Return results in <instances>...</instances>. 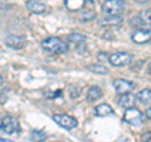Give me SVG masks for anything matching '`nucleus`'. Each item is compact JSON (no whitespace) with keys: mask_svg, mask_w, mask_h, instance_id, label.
Segmentation results:
<instances>
[{"mask_svg":"<svg viewBox=\"0 0 151 142\" xmlns=\"http://www.w3.org/2000/svg\"><path fill=\"white\" fill-rule=\"evenodd\" d=\"M42 47L48 53H55V54H63L68 52V45L65 44L60 38L57 37H49L42 42Z\"/></svg>","mask_w":151,"mask_h":142,"instance_id":"obj_1","label":"nucleus"},{"mask_svg":"<svg viewBox=\"0 0 151 142\" xmlns=\"http://www.w3.org/2000/svg\"><path fill=\"white\" fill-rule=\"evenodd\" d=\"M124 121L131 126L137 127L144 123V115H142V112L136 107L127 108L125 115H124Z\"/></svg>","mask_w":151,"mask_h":142,"instance_id":"obj_2","label":"nucleus"},{"mask_svg":"<svg viewBox=\"0 0 151 142\" xmlns=\"http://www.w3.org/2000/svg\"><path fill=\"white\" fill-rule=\"evenodd\" d=\"M125 9L124 0H106L102 5V10L107 15H120Z\"/></svg>","mask_w":151,"mask_h":142,"instance_id":"obj_3","label":"nucleus"},{"mask_svg":"<svg viewBox=\"0 0 151 142\" xmlns=\"http://www.w3.org/2000/svg\"><path fill=\"white\" fill-rule=\"evenodd\" d=\"M131 59H132V57L127 52H116V53H112L108 55V62L113 67H124V65H127L131 63Z\"/></svg>","mask_w":151,"mask_h":142,"instance_id":"obj_4","label":"nucleus"},{"mask_svg":"<svg viewBox=\"0 0 151 142\" xmlns=\"http://www.w3.org/2000/svg\"><path fill=\"white\" fill-rule=\"evenodd\" d=\"M1 130L6 135H15L20 132V125H19L17 118L12 116H6L1 120Z\"/></svg>","mask_w":151,"mask_h":142,"instance_id":"obj_5","label":"nucleus"},{"mask_svg":"<svg viewBox=\"0 0 151 142\" xmlns=\"http://www.w3.org/2000/svg\"><path fill=\"white\" fill-rule=\"evenodd\" d=\"M53 121L58 126L63 127V128H65V130H73L78 126L77 120H76L74 117L69 116V115H54Z\"/></svg>","mask_w":151,"mask_h":142,"instance_id":"obj_6","label":"nucleus"},{"mask_svg":"<svg viewBox=\"0 0 151 142\" xmlns=\"http://www.w3.org/2000/svg\"><path fill=\"white\" fill-rule=\"evenodd\" d=\"M113 87H115L117 93L125 94V93H130L131 91H134L136 88V84L127 79H116V80H113Z\"/></svg>","mask_w":151,"mask_h":142,"instance_id":"obj_7","label":"nucleus"},{"mask_svg":"<svg viewBox=\"0 0 151 142\" xmlns=\"http://www.w3.org/2000/svg\"><path fill=\"white\" fill-rule=\"evenodd\" d=\"M5 44L13 49H23L27 44V39L19 35H9L5 39Z\"/></svg>","mask_w":151,"mask_h":142,"instance_id":"obj_8","label":"nucleus"},{"mask_svg":"<svg viewBox=\"0 0 151 142\" xmlns=\"http://www.w3.org/2000/svg\"><path fill=\"white\" fill-rule=\"evenodd\" d=\"M131 39L136 44H145L150 42V30L147 29H139L134 32V34L131 35Z\"/></svg>","mask_w":151,"mask_h":142,"instance_id":"obj_9","label":"nucleus"},{"mask_svg":"<svg viewBox=\"0 0 151 142\" xmlns=\"http://www.w3.org/2000/svg\"><path fill=\"white\" fill-rule=\"evenodd\" d=\"M119 105L124 108H131V107H135L136 105V96L132 93H125V94H121V97L119 99Z\"/></svg>","mask_w":151,"mask_h":142,"instance_id":"obj_10","label":"nucleus"},{"mask_svg":"<svg viewBox=\"0 0 151 142\" xmlns=\"http://www.w3.org/2000/svg\"><path fill=\"white\" fill-rule=\"evenodd\" d=\"M27 8L28 10L32 11L33 14H43L47 10L45 4L40 3V1H35V0H30L27 3Z\"/></svg>","mask_w":151,"mask_h":142,"instance_id":"obj_11","label":"nucleus"},{"mask_svg":"<svg viewBox=\"0 0 151 142\" xmlns=\"http://www.w3.org/2000/svg\"><path fill=\"white\" fill-rule=\"evenodd\" d=\"M94 115L98 117H107L113 115V110L110 105L107 103H102V105H98L96 108H94Z\"/></svg>","mask_w":151,"mask_h":142,"instance_id":"obj_12","label":"nucleus"},{"mask_svg":"<svg viewBox=\"0 0 151 142\" xmlns=\"http://www.w3.org/2000/svg\"><path fill=\"white\" fill-rule=\"evenodd\" d=\"M64 5L70 11H77L86 5V0H64Z\"/></svg>","mask_w":151,"mask_h":142,"instance_id":"obj_13","label":"nucleus"},{"mask_svg":"<svg viewBox=\"0 0 151 142\" xmlns=\"http://www.w3.org/2000/svg\"><path fill=\"white\" fill-rule=\"evenodd\" d=\"M87 101L88 102H96L102 97V89L100 87H91L87 91Z\"/></svg>","mask_w":151,"mask_h":142,"instance_id":"obj_14","label":"nucleus"},{"mask_svg":"<svg viewBox=\"0 0 151 142\" xmlns=\"http://www.w3.org/2000/svg\"><path fill=\"white\" fill-rule=\"evenodd\" d=\"M121 23H122V18L120 15H108L107 18L101 20V25H103V27H116V25H120Z\"/></svg>","mask_w":151,"mask_h":142,"instance_id":"obj_15","label":"nucleus"},{"mask_svg":"<svg viewBox=\"0 0 151 142\" xmlns=\"http://www.w3.org/2000/svg\"><path fill=\"white\" fill-rule=\"evenodd\" d=\"M136 99L142 103V105H146V103H150V99H151V92L149 88H145L142 91H140L137 93V96H136Z\"/></svg>","mask_w":151,"mask_h":142,"instance_id":"obj_16","label":"nucleus"},{"mask_svg":"<svg viewBox=\"0 0 151 142\" xmlns=\"http://www.w3.org/2000/svg\"><path fill=\"white\" fill-rule=\"evenodd\" d=\"M68 40L70 42V43H73L76 45H78V44H82L86 42V37H84L83 34H79V33H72V34H69L68 35Z\"/></svg>","mask_w":151,"mask_h":142,"instance_id":"obj_17","label":"nucleus"},{"mask_svg":"<svg viewBox=\"0 0 151 142\" xmlns=\"http://www.w3.org/2000/svg\"><path fill=\"white\" fill-rule=\"evenodd\" d=\"M135 20L139 22V24L141 25H146V24H150V10H142L140 11V14L137 15V18Z\"/></svg>","mask_w":151,"mask_h":142,"instance_id":"obj_18","label":"nucleus"},{"mask_svg":"<svg viewBox=\"0 0 151 142\" xmlns=\"http://www.w3.org/2000/svg\"><path fill=\"white\" fill-rule=\"evenodd\" d=\"M87 69L96 74H107L108 73V69L102 64H91L87 67Z\"/></svg>","mask_w":151,"mask_h":142,"instance_id":"obj_19","label":"nucleus"},{"mask_svg":"<svg viewBox=\"0 0 151 142\" xmlns=\"http://www.w3.org/2000/svg\"><path fill=\"white\" fill-rule=\"evenodd\" d=\"M45 137H47V135L43 131H33L30 135V140L34 142H43L45 140Z\"/></svg>","mask_w":151,"mask_h":142,"instance_id":"obj_20","label":"nucleus"},{"mask_svg":"<svg viewBox=\"0 0 151 142\" xmlns=\"http://www.w3.org/2000/svg\"><path fill=\"white\" fill-rule=\"evenodd\" d=\"M93 19H96V13H94L93 10H86V11H83L81 14V20L83 23L91 22V20H93Z\"/></svg>","mask_w":151,"mask_h":142,"instance_id":"obj_21","label":"nucleus"},{"mask_svg":"<svg viewBox=\"0 0 151 142\" xmlns=\"http://www.w3.org/2000/svg\"><path fill=\"white\" fill-rule=\"evenodd\" d=\"M97 59H98V62H108V54L106 52H100L97 54Z\"/></svg>","mask_w":151,"mask_h":142,"instance_id":"obj_22","label":"nucleus"},{"mask_svg":"<svg viewBox=\"0 0 151 142\" xmlns=\"http://www.w3.org/2000/svg\"><path fill=\"white\" fill-rule=\"evenodd\" d=\"M142 142H150V132H146L142 135Z\"/></svg>","mask_w":151,"mask_h":142,"instance_id":"obj_23","label":"nucleus"},{"mask_svg":"<svg viewBox=\"0 0 151 142\" xmlns=\"http://www.w3.org/2000/svg\"><path fill=\"white\" fill-rule=\"evenodd\" d=\"M96 3V0H86V4H88V5H94Z\"/></svg>","mask_w":151,"mask_h":142,"instance_id":"obj_24","label":"nucleus"},{"mask_svg":"<svg viewBox=\"0 0 151 142\" xmlns=\"http://www.w3.org/2000/svg\"><path fill=\"white\" fill-rule=\"evenodd\" d=\"M150 112H151V110H150V107L147 108V111H146V115H147V118L150 120Z\"/></svg>","mask_w":151,"mask_h":142,"instance_id":"obj_25","label":"nucleus"},{"mask_svg":"<svg viewBox=\"0 0 151 142\" xmlns=\"http://www.w3.org/2000/svg\"><path fill=\"white\" fill-rule=\"evenodd\" d=\"M136 1H137V3H140V4H144V3H146V1H147V0H136Z\"/></svg>","mask_w":151,"mask_h":142,"instance_id":"obj_26","label":"nucleus"},{"mask_svg":"<svg viewBox=\"0 0 151 142\" xmlns=\"http://www.w3.org/2000/svg\"><path fill=\"white\" fill-rule=\"evenodd\" d=\"M3 84V77H1V74H0V86Z\"/></svg>","mask_w":151,"mask_h":142,"instance_id":"obj_27","label":"nucleus"},{"mask_svg":"<svg viewBox=\"0 0 151 142\" xmlns=\"http://www.w3.org/2000/svg\"><path fill=\"white\" fill-rule=\"evenodd\" d=\"M0 128H1V121H0Z\"/></svg>","mask_w":151,"mask_h":142,"instance_id":"obj_28","label":"nucleus"},{"mask_svg":"<svg viewBox=\"0 0 151 142\" xmlns=\"http://www.w3.org/2000/svg\"><path fill=\"white\" fill-rule=\"evenodd\" d=\"M0 97H1V94H0Z\"/></svg>","mask_w":151,"mask_h":142,"instance_id":"obj_29","label":"nucleus"}]
</instances>
